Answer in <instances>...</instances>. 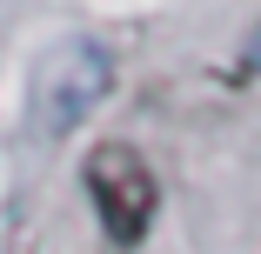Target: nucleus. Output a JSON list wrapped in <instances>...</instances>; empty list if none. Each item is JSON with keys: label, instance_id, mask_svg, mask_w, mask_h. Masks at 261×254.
Segmentation results:
<instances>
[{"label": "nucleus", "instance_id": "obj_1", "mask_svg": "<svg viewBox=\"0 0 261 254\" xmlns=\"http://www.w3.org/2000/svg\"><path fill=\"white\" fill-rule=\"evenodd\" d=\"M114 94V47L100 34H74L34 67V134L61 140L74 134L100 100Z\"/></svg>", "mask_w": 261, "mask_h": 254}, {"label": "nucleus", "instance_id": "obj_2", "mask_svg": "<svg viewBox=\"0 0 261 254\" xmlns=\"http://www.w3.org/2000/svg\"><path fill=\"white\" fill-rule=\"evenodd\" d=\"M81 187H87L100 228H108V241L121 254L147 241L154 214H161V181H154V167L141 161V147H127V140L94 147V154L81 161Z\"/></svg>", "mask_w": 261, "mask_h": 254}]
</instances>
